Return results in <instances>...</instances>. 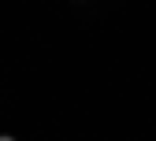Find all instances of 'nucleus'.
<instances>
[{"instance_id": "obj_1", "label": "nucleus", "mask_w": 156, "mask_h": 141, "mask_svg": "<svg viewBox=\"0 0 156 141\" xmlns=\"http://www.w3.org/2000/svg\"><path fill=\"white\" fill-rule=\"evenodd\" d=\"M0 141H15V137H11V134H0Z\"/></svg>"}]
</instances>
